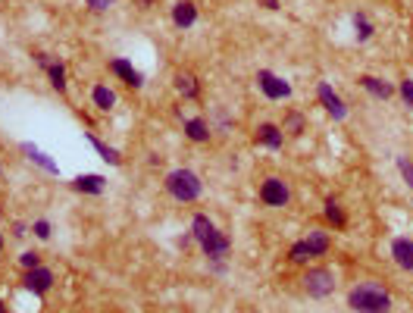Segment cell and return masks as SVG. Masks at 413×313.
Listing matches in <instances>:
<instances>
[{"label":"cell","mask_w":413,"mask_h":313,"mask_svg":"<svg viewBox=\"0 0 413 313\" xmlns=\"http://www.w3.org/2000/svg\"><path fill=\"white\" fill-rule=\"evenodd\" d=\"M347 307L354 313H391V295L379 282H360L347 291Z\"/></svg>","instance_id":"6da1fadb"},{"label":"cell","mask_w":413,"mask_h":313,"mask_svg":"<svg viewBox=\"0 0 413 313\" xmlns=\"http://www.w3.org/2000/svg\"><path fill=\"white\" fill-rule=\"evenodd\" d=\"M163 185H166L170 198H176L178 204H191V201H198L200 194H204V182H200V176L194 169H188V166L172 169L170 176L163 179Z\"/></svg>","instance_id":"7a4b0ae2"},{"label":"cell","mask_w":413,"mask_h":313,"mask_svg":"<svg viewBox=\"0 0 413 313\" xmlns=\"http://www.w3.org/2000/svg\"><path fill=\"white\" fill-rule=\"evenodd\" d=\"M304 291H307L310 298H317V301H323V298H329L335 291V273L332 269H325V267H313V269H307L304 273Z\"/></svg>","instance_id":"3957f363"},{"label":"cell","mask_w":413,"mask_h":313,"mask_svg":"<svg viewBox=\"0 0 413 313\" xmlns=\"http://www.w3.org/2000/svg\"><path fill=\"white\" fill-rule=\"evenodd\" d=\"M288 201H291V191H288L285 179H279V176L263 179V185H260V204H266V207H288Z\"/></svg>","instance_id":"277c9868"},{"label":"cell","mask_w":413,"mask_h":313,"mask_svg":"<svg viewBox=\"0 0 413 313\" xmlns=\"http://www.w3.org/2000/svg\"><path fill=\"white\" fill-rule=\"evenodd\" d=\"M257 85H260L266 100H288V97H291V85H288L282 75L269 72V69H260L257 72Z\"/></svg>","instance_id":"5b68a950"},{"label":"cell","mask_w":413,"mask_h":313,"mask_svg":"<svg viewBox=\"0 0 413 313\" xmlns=\"http://www.w3.org/2000/svg\"><path fill=\"white\" fill-rule=\"evenodd\" d=\"M53 282H57V276H53V269H51V267L25 269V276H23V288L31 291V295H38V298H44L47 291L53 288Z\"/></svg>","instance_id":"8992f818"},{"label":"cell","mask_w":413,"mask_h":313,"mask_svg":"<svg viewBox=\"0 0 413 313\" xmlns=\"http://www.w3.org/2000/svg\"><path fill=\"white\" fill-rule=\"evenodd\" d=\"M317 97H319V104L325 107V113H329L335 122L347 120V104L341 100L338 94H335V88H332L329 82H319V85H317Z\"/></svg>","instance_id":"52a82bcc"},{"label":"cell","mask_w":413,"mask_h":313,"mask_svg":"<svg viewBox=\"0 0 413 313\" xmlns=\"http://www.w3.org/2000/svg\"><path fill=\"white\" fill-rule=\"evenodd\" d=\"M200 251H204L206 260H226V257L232 254V239L222 229H216L210 239L200 241Z\"/></svg>","instance_id":"ba28073f"},{"label":"cell","mask_w":413,"mask_h":313,"mask_svg":"<svg viewBox=\"0 0 413 313\" xmlns=\"http://www.w3.org/2000/svg\"><path fill=\"white\" fill-rule=\"evenodd\" d=\"M110 72L116 75V79H122L129 88H135V91L144 88V75H141L138 69L126 60V57H113V60H110Z\"/></svg>","instance_id":"9c48e42d"},{"label":"cell","mask_w":413,"mask_h":313,"mask_svg":"<svg viewBox=\"0 0 413 313\" xmlns=\"http://www.w3.org/2000/svg\"><path fill=\"white\" fill-rule=\"evenodd\" d=\"M72 191L79 194H103L107 191V179L103 176H97V172H81V176H75L72 179Z\"/></svg>","instance_id":"30bf717a"},{"label":"cell","mask_w":413,"mask_h":313,"mask_svg":"<svg viewBox=\"0 0 413 313\" xmlns=\"http://www.w3.org/2000/svg\"><path fill=\"white\" fill-rule=\"evenodd\" d=\"M19 150H23L25 156H29L35 166H41L44 172H51V176H59V166H57V160H51V156L44 154V150L38 148V144H31V141H23L19 144Z\"/></svg>","instance_id":"8fae6325"},{"label":"cell","mask_w":413,"mask_h":313,"mask_svg":"<svg viewBox=\"0 0 413 313\" xmlns=\"http://www.w3.org/2000/svg\"><path fill=\"white\" fill-rule=\"evenodd\" d=\"M257 141L266 144L269 150H282L285 132H282V126H276V122H263V126H257Z\"/></svg>","instance_id":"7c38bea8"},{"label":"cell","mask_w":413,"mask_h":313,"mask_svg":"<svg viewBox=\"0 0 413 313\" xmlns=\"http://www.w3.org/2000/svg\"><path fill=\"white\" fill-rule=\"evenodd\" d=\"M198 23V7H194L191 0H178L176 7H172V25L178 29H191Z\"/></svg>","instance_id":"4fadbf2b"},{"label":"cell","mask_w":413,"mask_h":313,"mask_svg":"<svg viewBox=\"0 0 413 313\" xmlns=\"http://www.w3.org/2000/svg\"><path fill=\"white\" fill-rule=\"evenodd\" d=\"M391 257H395V263H398L401 269L413 273V241L410 239H395L391 241Z\"/></svg>","instance_id":"5bb4252c"},{"label":"cell","mask_w":413,"mask_h":313,"mask_svg":"<svg viewBox=\"0 0 413 313\" xmlns=\"http://www.w3.org/2000/svg\"><path fill=\"white\" fill-rule=\"evenodd\" d=\"M357 82H360L363 91H369V94L379 97V100H388V97L395 94V85L385 82V79H376V75H360Z\"/></svg>","instance_id":"9a60e30c"},{"label":"cell","mask_w":413,"mask_h":313,"mask_svg":"<svg viewBox=\"0 0 413 313\" xmlns=\"http://www.w3.org/2000/svg\"><path fill=\"white\" fill-rule=\"evenodd\" d=\"M185 135H188L194 144H206L210 141V122H206L204 116H191V120H185Z\"/></svg>","instance_id":"2e32d148"},{"label":"cell","mask_w":413,"mask_h":313,"mask_svg":"<svg viewBox=\"0 0 413 313\" xmlns=\"http://www.w3.org/2000/svg\"><path fill=\"white\" fill-rule=\"evenodd\" d=\"M172 85H176V91L185 97V100H194V97L200 94V82H198V75H191V72H176Z\"/></svg>","instance_id":"e0dca14e"},{"label":"cell","mask_w":413,"mask_h":313,"mask_svg":"<svg viewBox=\"0 0 413 313\" xmlns=\"http://www.w3.org/2000/svg\"><path fill=\"white\" fill-rule=\"evenodd\" d=\"M304 245H307L310 257H323V254L329 251V245H332V239H329V232L313 229V232H307V239H304Z\"/></svg>","instance_id":"ac0fdd59"},{"label":"cell","mask_w":413,"mask_h":313,"mask_svg":"<svg viewBox=\"0 0 413 313\" xmlns=\"http://www.w3.org/2000/svg\"><path fill=\"white\" fill-rule=\"evenodd\" d=\"M85 138H88V144L97 150V154H101V160H107L110 166H122V154H119L116 148H110V144H103L101 138H97V135H91V132H85Z\"/></svg>","instance_id":"d6986e66"},{"label":"cell","mask_w":413,"mask_h":313,"mask_svg":"<svg viewBox=\"0 0 413 313\" xmlns=\"http://www.w3.org/2000/svg\"><path fill=\"white\" fill-rule=\"evenodd\" d=\"M91 104L97 107V110H113V107H116V91L113 88H107V85H94V88H91Z\"/></svg>","instance_id":"ffe728a7"},{"label":"cell","mask_w":413,"mask_h":313,"mask_svg":"<svg viewBox=\"0 0 413 313\" xmlns=\"http://www.w3.org/2000/svg\"><path fill=\"white\" fill-rule=\"evenodd\" d=\"M216 232V223L210 217H206V213H194V219H191V239L198 241H204V239H210V235H213Z\"/></svg>","instance_id":"44dd1931"},{"label":"cell","mask_w":413,"mask_h":313,"mask_svg":"<svg viewBox=\"0 0 413 313\" xmlns=\"http://www.w3.org/2000/svg\"><path fill=\"white\" fill-rule=\"evenodd\" d=\"M351 25H354V35H357L360 44H367L369 38H373V31H376V25L367 19V13H354V16H351Z\"/></svg>","instance_id":"7402d4cb"},{"label":"cell","mask_w":413,"mask_h":313,"mask_svg":"<svg viewBox=\"0 0 413 313\" xmlns=\"http://www.w3.org/2000/svg\"><path fill=\"white\" fill-rule=\"evenodd\" d=\"M44 69H47V79H51V88L63 94V91H66V66L57 63V60H51Z\"/></svg>","instance_id":"603a6c76"},{"label":"cell","mask_w":413,"mask_h":313,"mask_svg":"<svg viewBox=\"0 0 413 313\" xmlns=\"http://www.w3.org/2000/svg\"><path fill=\"white\" fill-rule=\"evenodd\" d=\"M282 132H288V135H304L307 132V120H304V113H297V110H291L285 116V122H282Z\"/></svg>","instance_id":"cb8c5ba5"},{"label":"cell","mask_w":413,"mask_h":313,"mask_svg":"<svg viewBox=\"0 0 413 313\" xmlns=\"http://www.w3.org/2000/svg\"><path fill=\"white\" fill-rule=\"evenodd\" d=\"M325 219H329V223L335 226V229H345L347 226V217H345V210H341V204L338 201H332V198H329V201H325Z\"/></svg>","instance_id":"d4e9b609"},{"label":"cell","mask_w":413,"mask_h":313,"mask_svg":"<svg viewBox=\"0 0 413 313\" xmlns=\"http://www.w3.org/2000/svg\"><path fill=\"white\" fill-rule=\"evenodd\" d=\"M288 260L291 263H307L310 260V251H307V245H304V239L288 247Z\"/></svg>","instance_id":"484cf974"},{"label":"cell","mask_w":413,"mask_h":313,"mask_svg":"<svg viewBox=\"0 0 413 313\" xmlns=\"http://www.w3.org/2000/svg\"><path fill=\"white\" fill-rule=\"evenodd\" d=\"M51 232H53L51 219H35V223H31V235H35V239L47 241V239H51Z\"/></svg>","instance_id":"4316f807"},{"label":"cell","mask_w":413,"mask_h":313,"mask_svg":"<svg viewBox=\"0 0 413 313\" xmlns=\"http://www.w3.org/2000/svg\"><path fill=\"white\" fill-rule=\"evenodd\" d=\"M19 267H23V269L41 267V254H38V251H23V254H19Z\"/></svg>","instance_id":"83f0119b"},{"label":"cell","mask_w":413,"mask_h":313,"mask_svg":"<svg viewBox=\"0 0 413 313\" xmlns=\"http://www.w3.org/2000/svg\"><path fill=\"white\" fill-rule=\"evenodd\" d=\"M398 169H401V176H404V182L413 188V160L410 156H398Z\"/></svg>","instance_id":"f1b7e54d"},{"label":"cell","mask_w":413,"mask_h":313,"mask_svg":"<svg viewBox=\"0 0 413 313\" xmlns=\"http://www.w3.org/2000/svg\"><path fill=\"white\" fill-rule=\"evenodd\" d=\"M398 91H401V97H404V104H407V107H413V79H404Z\"/></svg>","instance_id":"f546056e"},{"label":"cell","mask_w":413,"mask_h":313,"mask_svg":"<svg viewBox=\"0 0 413 313\" xmlns=\"http://www.w3.org/2000/svg\"><path fill=\"white\" fill-rule=\"evenodd\" d=\"M116 0H85V7H91L94 13H103V10H110Z\"/></svg>","instance_id":"4dcf8cb0"},{"label":"cell","mask_w":413,"mask_h":313,"mask_svg":"<svg viewBox=\"0 0 413 313\" xmlns=\"http://www.w3.org/2000/svg\"><path fill=\"white\" fill-rule=\"evenodd\" d=\"M29 232H31L29 223H13V239H25Z\"/></svg>","instance_id":"1f68e13d"},{"label":"cell","mask_w":413,"mask_h":313,"mask_svg":"<svg viewBox=\"0 0 413 313\" xmlns=\"http://www.w3.org/2000/svg\"><path fill=\"white\" fill-rule=\"evenodd\" d=\"M266 10H279V0H260Z\"/></svg>","instance_id":"d6a6232c"},{"label":"cell","mask_w":413,"mask_h":313,"mask_svg":"<svg viewBox=\"0 0 413 313\" xmlns=\"http://www.w3.org/2000/svg\"><path fill=\"white\" fill-rule=\"evenodd\" d=\"M0 313H10V310H7V304H3V301H0Z\"/></svg>","instance_id":"836d02e7"},{"label":"cell","mask_w":413,"mask_h":313,"mask_svg":"<svg viewBox=\"0 0 413 313\" xmlns=\"http://www.w3.org/2000/svg\"><path fill=\"white\" fill-rule=\"evenodd\" d=\"M150 3H154V0H141V7H150Z\"/></svg>","instance_id":"e575fe53"},{"label":"cell","mask_w":413,"mask_h":313,"mask_svg":"<svg viewBox=\"0 0 413 313\" xmlns=\"http://www.w3.org/2000/svg\"><path fill=\"white\" fill-rule=\"evenodd\" d=\"M0 251H3V235H0Z\"/></svg>","instance_id":"d590c367"},{"label":"cell","mask_w":413,"mask_h":313,"mask_svg":"<svg viewBox=\"0 0 413 313\" xmlns=\"http://www.w3.org/2000/svg\"><path fill=\"white\" fill-rule=\"evenodd\" d=\"M0 219H3V207H0Z\"/></svg>","instance_id":"8d00e7d4"}]
</instances>
